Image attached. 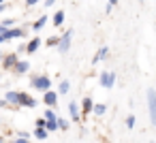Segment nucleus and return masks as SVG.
I'll use <instances>...</instances> for the list:
<instances>
[{
  "mask_svg": "<svg viewBox=\"0 0 156 143\" xmlns=\"http://www.w3.org/2000/svg\"><path fill=\"white\" fill-rule=\"evenodd\" d=\"M11 143H28V139H24V137H17L15 141H11Z\"/></svg>",
  "mask_w": 156,
  "mask_h": 143,
  "instance_id": "c85d7f7f",
  "label": "nucleus"
},
{
  "mask_svg": "<svg viewBox=\"0 0 156 143\" xmlns=\"http://www.w3.org/2000/svg\"><path fill=\"white\" fill-rule=\"evenodd\" d=\"M24 34H26L24 28H15V26H13V28H9V30H5L2 39H5V43H7V41H13V39H22Z\"/></svg>",
  "mask_w": 156,
  "mask_h": 143,
  "instance_id": "39448f33",
  "label": "nucleus"
},
{
  "mask_svg": "<svg viewBox=\"0 0 156 143\" xmlns=\"http://www.w3.org/2000/svg\"><path fill=\"white\" fill-rule=\"evenodd\" d=\"M37 128H45V120H43V117L37 120Z\"/></svg>",
  "mask_w": 156,
  "mask_h": 143,
  "instance_id": "cd10ccee",
  "label": "nucleus"
},
{
  "mask_svg": "<svg viewBox=\"0 0 156 143\" xmlns=\"http://www.w3.org/2000/svg\"><path fill=\"white\" fill-rule=\"evenodd\" d=\"M135 124H137V117L135 115H128L126 117V128H135Z\"/></svg>",
  "mask_w": 156,
  "mask_h": 143,
  "instance_id": "5701e85b",
  "label": "nucleus"
},
{
  "mask_svg": "<svg viewBox=\"0 0 156 143\" xmlns=\"http://www.w3.org/2000/svg\"><path fill=\"white\" fill-rule=\"evenodd\" d=\"M118 2H120V0H109V2H107V5H109V7H111V9H113V7H115V5H118Z\"/></svg>",
  "mask_w": 156,
  "mask_h": 143,
  "instance_id": "7c9ffc66",
  "label": "nucleus"
},
{
  "mask_svg": "<svg viewBox=\"0 0 156 143\" xmlns=\"http://www.w3.org/2000/svg\"><path fill=\"white\" fill-rule=\"evenodd\" d=\"M0 107H7V103H5L2 98H0Z\"/></svg>",
  "mask_w": 156,
  "mask_h": 143,
  "instance_id": "473e14b6",
  "label": "nucleus"
},
{
  "mask_svg": "<svg viewBox=\"0 0 156 143\" xmlns=\"http://www.w3.org/2000/svg\"><path fill=\"white\" fill-rule=\"evenodd\" d=\"M58 41H60V37H51V39H47L45 43H47L49 47H58Z\"/></svg>",
  "mask_w": 156,
  "mask_h": 143,
  "instance_id": "b1692460",
  "label": "nucleus"
},
{
  "mask_svg": "<svg viewBox=\"0 0 156 143\" xmlns=\"http://www.w3.org/2000/svg\"><path fill=\"white\" fill-rule=\"evenodd\" d=\"M5 9H9V2H7V0H0V13H2Z\"/></svg>",
  "mask_w": 156,
  "mask_h": 143,
  "instance_id": "a878e982",
  "label": "nucleus"
},
{
  "mask_svg": "<svg viewBox=\"0 0 156 143\" xmlns=\"http://www.w3.org/2000/svg\"><path fill=\"white\" fill-rule=\"evenodd\" d=\"M56 5V0H45V9H49V7H54Z\"/></svg>",
  "mask_w": 156,
  "mask_h": 143,
  "instance_id": "c756f323",
  "label": "nucleus"
},
{
  "mask_svg": "<svg viewBox=\"0 0 156 143\" xmlns=\"http://www.w3.org/2000/svg\"><path fill=\"white\" fill-rule=\"evenodd\" d=\"M56 126H58V130H69V128H71L69 120H64V117H58V120H56Z\"/></svg>",
  "mask_w": 156,
  "mask_h": 143,
  "instance_id": "6ab92c4d",
  "label": "nucleus"
},
{
  "mask_svg": "<svg viewBox=\"0 0 156 143\" xmlns=\"http://www.w3.org/2000/svg\"><path fill=\"white\" fill-rule=\"evenodd\" d=\"M98 83H101L103 88L111 90V88L115 85V73H111V71H105V73H101V77H98Z\"/></svg>",
  "mask_w": 156,
  "mask_h": 143,
  "instance_id": "20e7f679",
  "label": "nucleus"
},
{
  "mask_svg": "<svg viewBox=\"0 0 156 143\" xmlns=\"http://www.w3.org/2000/svg\"><path fill=\"white\" fill-rule=\"evenodd\" d=\"M58 120V117H56ZM56 120H49V122H45V130L47 132H56L58 130V126H56Z\"/></svg>",
  "mask_w": 156,
  "mask_h": 143,
  "instance_id": "412c9836",
  "label": "nucleus"
},
{
  "mask_svg": "<svg viewBox=\"0 0 156 143\" xmlns=\"http://www.w3.org/2000/svg\"><path fill=\"white\" fill-rule=\"evenodd\" d=\"M92 113H94V115H105V113H107V105H103V103H98V105H96V103H94Z\"/></svg>",
  "mask_w": 156,
  "mask_h": 143,
  "instance_id": "f3484780",
  "label": "nucleus"
},
{
  "mask_svg": "<svg viewBox=\"0 0 156 143\" xmlns=\"http://www.w3.org/2000/svg\"><path fill=\"white\" fill-rule=\"evenodd\" d=\"M39 47H41V39L37 37V39H32V41H28V43L24 45V51H26V54H34Z\"/></svg>",
  "mask_w": 156,
  "mask_h": 143,
  "instance_id": "ddd939ff",
  "label": "nucleus"
},
{
  "mask_svg": "<svg viewBox=\"0 0 156 143\" xmlns=\"http://www.w3.org/2000/svg\"><path fill=\"white\" fill-rule=\"evenodd\" d=\"M20 107H28V109H34L37 107V100L28 94V92H20Z\"/></svg>",
  "mask_w": 156,
  "mask_h": 143,
  "instance_id": "6e6552de",
  "label": "nucleus"
},
{
  "mask_svg": "<svg viewBox=\"0 0 156 143\" xmlns=\"http://www.w3.org/2000/svg\"><path fill=\"white\" fill-rule=\"evenodd\" d=\"M47 19H49L47 15H41V17H39V19H37V22H34V24H32L30 28H32L34 32H41V30L45 28V24H47Z\"/></svg>",
  "mask_w": 156,
  "mask_h": 143,
  "instance_id": "2eb2a0df",
  "label": "nucleus"
},
{
  "mask_svg": "<svg viewBox=\"0 0 156 143\" xmlns=\"http://www.w3.org/2000/svg\"><path fill=\"white\" fill-rule=\"evenodd\" d=\"M107 56H109V47L105 45V47H101V49L94 54V58H92V64H98V62H103Z\"/></svg>",
  "mask_w": 156,
  "mask_h": 143,
  "instance_id": "4468645a",
  "label": "nucleus"
},
{
  "mask_svg": "<svg viewBox=\"0 0 156 143\" xmlns=\"http://www.w3.org/2000/svg\"><path fill=\"white\" fill-rule=\"evenodd\" d=\"M139 2H141V5H143V2H145V0H139Z\"/></svg>",
  "mask_w": 156,
  "mask_h": 143,
  "instance_id": "c9c22d12",
  "label": "nucleus"
},
{
  "mask_svg": "<svg viewBox=\"0 0 156 143\" xmlns=\"http://www.w3.org/2000/svg\"><path fill=\"white\" fill-rule=\"evenodd\" d=\"M0 24H2V26H5V28L9 30V28H13V24H15V19H11V17H9V19H5V22H0Z\"/></svg>",
  "mask_w": 156,
  "mask_h": 143,
  "instance_id": "393cba45",
  "label": "nucleus"
},
{
  "mask_svg": "<svg viewBox=\"0 0 156 143\" xmlns=\"http://www.w3.org/2000/svg\"><path fill=\"white\" fill-rule=\"evenodd\" d=\"M92 109H94V100H92L90 96H86L83 103H81V107H79V113H81V115H90Z\"/></svg>",
  "mask_w": 156,
  "mask_h": 143,
  "instance_id": "9b49d317",
  "label": "nucleus"
},
{
  "mask_svg": "<svg viewBox=\"0 0 156 143\" xmlns=\"http://www.w3.org/2000/svg\"><path fill=\"white\" fill-rule=\"evenodd\" d=\"M43 120H45V122L56 120V111H54V109H47V111H45V115H43Z\"/></svg>",
  "mask_w": 156,
  "mask_h": 143,
  "instance_id": "4be33fe9",
  "label": "nucleus"
},
{
  "mask_svg": "<svg viewBox=\"0 0 156 143\" xmlns=\"http://www.w3.org/2000/svg\"><path fill=\"white\" fill-rule=\"evenodd\" d=\"M66 109H69V115H71V117H73V122H75V124H79V122H81V113H79V105H77V103H73V100H71V103H69V107H66Z\"/></svg>",
  "mask_w": 156,
  "mask_h": 143,
  "instance_id": "1a4fd4ad",
  "label": "nucleus"
},
{
  "mask_svg": "<svg viewBox=\"0 0 156 143\" xmlns=\"http://www.w3.org/2000/svg\"><path fill=\"white\" fill-rule=\"evenodd\" d=\"M7 105H11V107H20V92H15V90H9V92H5V98H2Z\"/></svg>",
  "mask_w": 156,
  "mask_h": 143,
  "instance_id": "0eeeda50",
  "label": "nucleus"
},
{
  "mask_svg": "<svg viewBox=\"0 0 156 143\" xmlns=\"http://www.w3.org/2000/svg\"><path fill=\"white\" fill-rule=\"evenodd\" d=\"M147 111H150V122L156 128V90L154 88L147 90Z\"/></svg>",
  "mask_w": 156,
  "mask_h": 143,
  "instance_id": "f03ea898",
  "label": "nucleus"
},
{
  "mask_svg": "<svg viewBox=\"0 0 156 143\" xmlns=\"http://www.w3.org/2000/svg\"><path fill=\"white\" fill-rule=\"evenodd\" d=\"M5 30H7V28H5L2 24H0V34H5Z\"/></svg>",
  "mask_w": 156,
  "mask_h": 143,
  "instance_id": "2f4dec72",
  "label": "nucleus"
},
{
  "mask_svg": "<svg viewBox=\"0 0 156 143\" xmlns=\"http://www.w3.org/2000/svg\"><path fill=\"white\" fill-rule=\"evenodd\" d=\"M43 103H45L47 107H56V105H58V94L51 92V90L43 92Z\"/></svg>",
  "mask_w": 156,
  "mask_h": 143,
  "instance_id": "9d476101",
  "label": "nucleus"
},
{
  "mask_svg": "<svg viewBox=\"0 0 156 143\" xmlns=\"http://www.w3.org/2000/svg\"><path fill=\"white\" fill-rule=\"evenodd\" d=\"M30 85L41 90V92H47V90H51V79L47 75H37V77L30 79Z\"/></svg>",
  "mask_w": 156,
  "mask_h": 143,
  "instance_id": "f257e3e1",
  "label": "nucleus"
},
{
  "mask_svg": "<svg viewBox=\"0 0 156 143\" xmlns=\"http://www.w3.org/2000/svg\"><path fill=\"white\" fill-rule=\"evenodd\" d=\"M41 2V0H26V7L30 9V7H34V5H39Z\"/></svg>",
  "mask_w": 156,
  "mask_h": 143,
  "instance_id": "bb28decb",
  "label": "nucleus"
},
{
  "mask_svg": "<svg viewBox=\"0 0 156 143\" xmlns=\"http://www.w3.org/2000/svg\"><path fill=\"white\" fill-rule=\"evenodd\" d=\"M58 92H60V94H69V92H71V83H69L66 79H62L60 85H58Z\"/></svg>",
  "mask_w": 156,
  "mask_h": 143,
  "instance_id": "a211bd4d",
  "label": "nucleus"
},
{
  "mask_svg": "<svg viewBox=\"0 0 156 143\" xmlns=\"http://www.w3.org/2000/svg\"><path fill=\"white\" fill-rule=\"evenodd\" d=\"M0 43H5V39H2V34H0Z\"/></svg>",
  "mask_w": 156,
  "mask_h": 143,
  "instance_id": "72a5a7b5",
  "label": "nucleus"
},
{
  "mask_svg": "<svg viewBox=\"0 0 156 143\" xmlns=\"http://www.w3.org/2000/svg\"><path fill=\"white\" fill-rule=\"evenodd\" d=\"M28 71H30V62H28V60H22V58H20V62L15 64L13 73H15V75H24V73H28Z\"/></svg>",
  "mask_w": 156,
  "mask_h": 143,
  "instance_id": "f8f14e48",
  "label": "nucleus"
},
{
  "mask_svg": "<svg viewBox=\"0 0 156 143\" xmlns=\"http://www.w3.org/2000/svg\"><path fill=\"white\" fill-rule=\"evenodd\" d=\"M17 62H20L17 54H7V56H2V66H5V71H13Z\"/></svg>",
  "mask_w": 156,
  "mask_h": 143,
  "instance_id": "423d86ee",
  "label": "nucleus"
},
{
  "mask_svg": "<svg viewBox=\"0 0 156 143\" xmlns=\"http://www.w3.org/2000/svg\"><path fill=\"white\" fill-rule=\"evenodd\" d=\"M71 39H73V30L69 28V30H64V34H62L60 41H58V51H60V54H66V51L71 49Z\"/></svg>",
  "mask_w": 156,
  "mask_h": 143,
  "instance_id": "7ed1b4c3",
  "label": "nucleus"
},
{
  "mask_svg": "<svg viewBox=\"0 0 156 143\" xmlns=\"http://www.w3.org/2000/svg\"><path fill=\"white\" fill-rule=\"evenodd\" d=\"M64 17H66V15H64V11H56V15L51 17L54 26H56V28H58V26H62V24H64Z\"/></svg>",
  "mask_w": 156,
  "mask_h": 143,
  "instance_id": "dca6fc26",
  "label": "nucleus"
},
{
  "mask_svg": "<svg viewBox=\"0 0 156 143\" xmlns=\"http://www.w3.org/2000/svg\"><path fill=\"white\" fill-rule=\"evenodd\" d=\"M47 134H49V132H47L45 128H34V137H37L39 141H43V139H47Z\"/></svg>",
  "mask_w": 156,
  "mask_h": 143,
  "instance_id": "aec40b11",
  "label": "nucleus"
},
{
  "mask_svg": "<svg viewBox=\"0 0 156 143\" xmlns=\"http://www.w3.org/2000/svg\"><path fill=\"white\" fill-rule=\"evenodd\" d=\"M0 62H2V54H0Z\"/></svg>",
  "mask_w": 156,
  "mask_h": 143,
  "instance_id": "f704fd0d",
  "label": "nucleus"
}]
</instances>
